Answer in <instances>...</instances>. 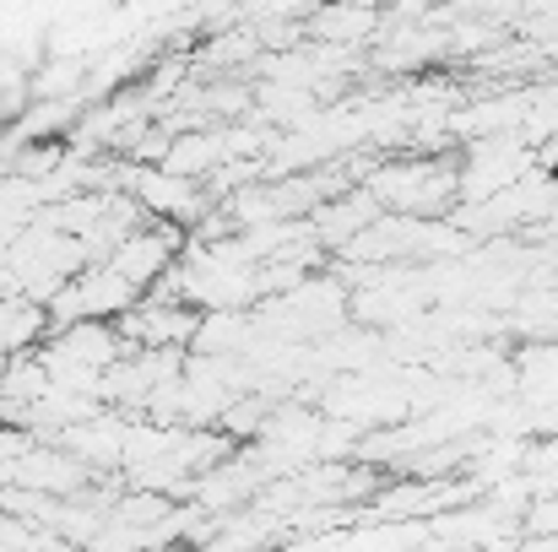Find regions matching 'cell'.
<instances>
[{"label":"cell","instance_id":"6da1fadb","mask_svg":"<svg viewBox=\"0 0 558 552\" xmlns=\"http://www.w3.org/2000/svg\"><path fill=\"white\" fill-rule=\"evenodd\" d=\"M369 195L390 211H412V217H434L445 211V200L456 195V174L445 163H390L369 180Z\"/></svg>","mask_w":558,"mask_h":552},{"label":"cell","instance_id":"7a4b0ae2","mask_svg":"<svg viewBox=\"0 0 558 552\" xmlns=\"http://www.w3.org/2000/svg\"><path fill=\"white\" fill-rule=\"evenodd\" d=\"M180 233L185 228H174V222H142V228H131L104 260L125 277V282H136V287H153L169 266H174V255H180Z\"/></svg>","mask_w":558,"mask_h":552},{"label":"cell","instance_id":"3957f363","mask_svg":"<svg viewBox=\"0 0 558 552\" xmlns=\"http://www.w3.org/2000/svg\"><path fill=\"white\" fill-rule=\"evenodd\" d=\"M131 195L142 200L147 217H163L174 228H190L195 217H206V189L190 180V174H174V169H136L131 174Z\"/></svg>","mask_w":558,"mask_h":552},{"label":"cell","instance_id":"277c9868","mask_svg":"<svg viewBox=\"0 0 558 552\" xmlns=\"http://www.w3.org/2000/svg\"><path fill=\"white\" fill-rule=\"evenodd\" d=\"M201 315L190 309L185 298H136L125 315H120V336H131L136 347H180L195 336Z\"/></svg>","mask_w":558,"mask_h":552},{"label":"cell","instance_id":"5b68a950","mask_svg":"<svg viewBox=\"0 0 558 552\" xmlns=\"http://www.w3.org/2000/svg\"><path fill=\"white\" fill-rule=\"evenodd\" d=\"M250 142L244 136H222V131H190V136H180V142H169V152H163V169H174V174H217L222 163H239V152H244Z\"/></svg>","mask_w":558,"mask_h":552},{"label":"cell","instance_id":"8992f818","mask_svg":"<svg viewBox=\"0 0 558 552\" xmlns=\"http://www.w3.org/2000/svg\"><path fill=\"white\" fill-rule=\"evenodd\" d=\"M49 336V304L27 293H0V353H27Z\"/></svg>","mask_w":558,"mask_h":552},{"label":"cell","instance_id":"52a82bcc","mask_svg":"<svg viewBox=\"0 0 558 552\" xmlns=\"http://www.w3.org/2000/svg\"><path fill=\"white\" fill-rule=\"evenodd\" d=\"M320 38H331V44H353V38H364L374 33V11L364 0H342V5H331V11H320Z\"/></svg>","mask_w":558,"mask_h":552},{"label":"cell","instance_id":"ba28073f","mask_svg":"<svg viewBox=\"0 0 558 552\" xmlns=\"http://www.w3.org/2000/svg\"><path fill=\"white\" fill-rule=\"evenodd\" d=\"M532 526H537V531H548V526H558V504H543V510L532 515Z\"/></svg>","mask_w":558,"mask_h":552}]
</instances>
